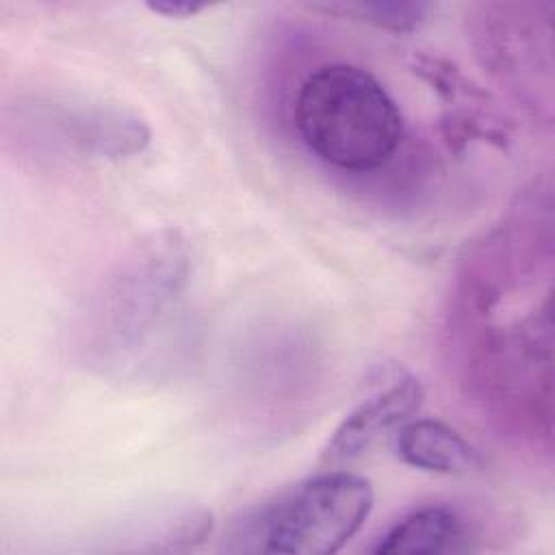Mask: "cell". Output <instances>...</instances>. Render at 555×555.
<instances>
[{
  "label": "cell",
  "instance_id": "obj_4",
  "mask_svg": "<svg viewBox=\"0 0 555 555\" xmlns=\"http://www.w3.org/2000/svg\"><path fill=\"white\" fill-rule=\"evenodd\" d=\"M423 386L414 377H403L390 388L362 401L334 429L323 447L321 462L338 464L360 457L382 434L403 423L423 403Z\"/></svg>",
  "mask_w": 555,
  "mask_h": 555
},
{
  "label": "cell",
  "instance_id": "obj_6",
  "mask_svg": "<svg viewBox=\"0 0 555 555\" xmlns=\"http://www.w3.org/2000/svg\"><path fill=\"white\" fill-rule=\"evenodd\" d=\"M468 535L462 518L442 505L421 507L395 522L375 544L377 555H436L462 553Z\"/></svg>",
  "mask_w": 555,
  "mask_h": 555
},
{
  "label": "cell",
  "instance_id": "obj_3",
  "mask_svg": "<svg viewBox=\"0 0 555 555\" xmlns=\"http://www.w3.org/2000/svg\"><path fill=\"white\" fill-rule=\"evenodd\" d=\"M184 275V249L173 234L143 243L104 293L98 325L104 332V345L121 349L141 338L160 308L182 288Z\"/></svg>",
  "mask_w": 555,
  "mask_h": 555
},
{
  "label": "cell",
  "instance_id": "obj_7",
  "mask_svg": "<svg viewBox=\"0 0 555 555\" xmlns=\"http://www.w3.org/2000/svg\"><path fill=\"white\" fill-rule=\"evenodd\" d=\"M317 9L366 22L384 30L410 33L425 22L429 7L423 2H332L317 4Z\"/></svg>",
  "mask_w": 555,
  "mask_h": 555
},
{
  "label": "cell",
  "instance_id": "obj_5",
  "mask_svg": "<svg viewBox=\"0 0 555 555\" xmlns=\"http://www.w3.org/2000/svg\"><path fill=\"white\" fill-rule=\"evenodd\" d=\"M395 451L403 464L429 473L466 475L483 466L479 451L466 438L431 418L405 423L395 436Z\"/></svg>",
  "mask_w": 555,
  "mask_h": 555
},
{
  "label": "cell",
  "instance_id": "obj_1",
  "mask_svg": "<svg viewBox=\"0 0 555 555\" xmlns=\"http://www.w3.org/2000/svg\"><path fill=\"white\" fill-rule=\"evenodd\" d=\"M293 117L304 145L340 171L384 167L403 139L397 102L371 72L349 63L310 72L297 89Z\"/></svg>",
  "mask_w": 555,
  "mask_h": 555
},
{
  "label": "cell",
  "instance_id": "obj_8",
  "mask_svg": "<svg viewBox=\"0 0 555 555\" xmlns=\"http://www.w3.org/2000/svg\"><path fill=\"white\" fill-rule=\"evenodd\" d=\"M210 529H212V520L206 512L191 514L165 538V544L158 546V548H163V551H189V548L197 546L199 542H204L206 535L210 533Z\"/></svg>",
  "mask_w": 555,
  "mask_h": 555
},
{
  "label": "cell",
  "instance_id": "obj_2",
  "mask_svg": "<svg viewBox=\"0 0 555 555\" xmlns=\"http://www.w3.org/2000/svg\"><path fill=\"white\" fill-rule=\"evenodd\" d=\"M373 499L366 477L323 473L249 514L236 538L254 540V551L262 553L332 555L364 525Z\"/></svg>",
  "mask_w": 555,
  "mask_h": 555
},
{
  "label": "cell",
  "instance_id": "obj_9",
  "mask_svg": "<svg viewBox=\"0 0 555 555\" xmlns=\"http://www.w3.org/2000/svg\"><path fill=\"white\" fill-rule=\"evenodd\" d=\"M147 9L154 11V13H160L165 17H189V15H195L197 11H202L204 7L202 4H191V2L165 0V2H147Z\"/></svg>",
  "mask_w": 555,
  "mask_h": 555
}]
</instances>
